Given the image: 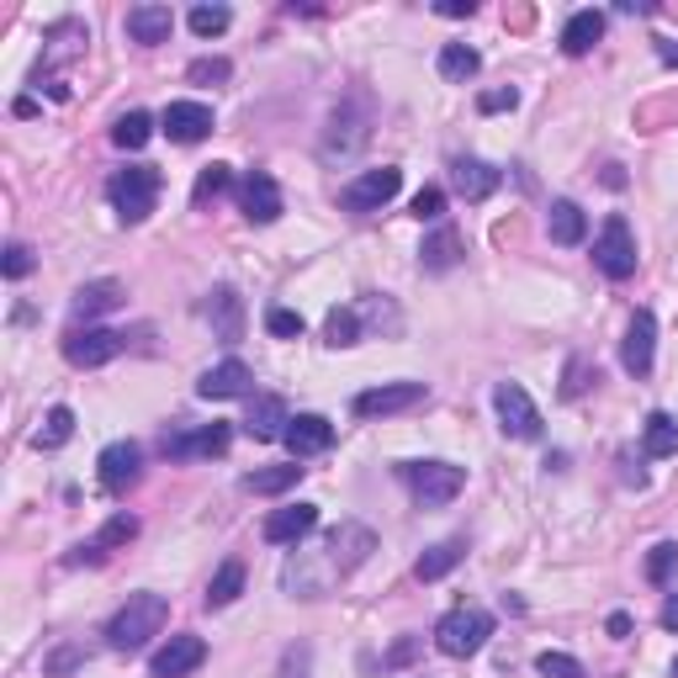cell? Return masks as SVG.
<instances>
[{
	"label": "cell",
	"instance_id": "1",
	"mask_svg": "<svg viewBox=\"0 0 678 678\" xmlns=\"http://www.w3.org/2000/svg\"><path fill=\"white\" fill-rule=\"evenodd\" d=\"M165 620H170L165 594H127V605L106 626V647L112 653H138V647H148L165 630Z\"/></svg>",
	"mask_w": 678,
	"mask_h": 678
},
{
	"label": "cell",
	"instance_id": "2",
	"mask_svg": "<svg viewBox=\"0 0 678 678\" xmlns=\"http://www.w3.org/2000/svg\"><path fill=\"white\" fill-rule=\"evenodd\" d=\"M366 144H371V106H366V101H339L329 127H323V138H318V154H323L329 165H345V160H356Z\"/></svg>",
	"mask_w": 678,
	"mask_h": 678
},
{
	"label": "cell",
	"instance_id": "3",
	"mask_svg": "<svg viewBox=\"0 0 678 678\" xmlns=\"http://www.w3.org/2000/svg\"><path fill=\"white\" fill-rule=\"evenodd\" d=\"M160 170L154 165H127L117 170L112 181H106V196H112V207H117L122 223H144L154 213V202H160Z\"/></svg>",
	"mask_w": 678,
	"mask_h": 678
},
{
	"label": "cell",
	"instance_id": "4",
	"mask_svg": "<svg viewBox=\"0 0 678 678\" xmlns=\"http://www.w3.org/2000/svg\"><path fill=\"white\" fill-rule=\"evenodd\" d=\"M487 636H493V615L483 605H456L435 626V647L445 657H472V653H483Z\"/></svg>",
	"mask_w": 678,
	"mask_h": 678
},
{
	"label": "cell",
	"instance_id": "5",
	"mask_svg": "<svg viewBox=\"0 0 678 678\" xmlns=\"http://www.w3.org/2000/svg\"><path fill=\"white\" fill-rule=\"evenodd\" d=\"M398 472H403V483L413 487V499L424 508H445L466 487V472L451 466V461H403Z\"/></svg>",
	"mask_w": 678,
	"mask_h": 678
},
{
	"label": "cell",
	"instance_id": "6",
	"mask_svg": "<svg viewBox=\"0 0 678 678\" xmlns=\"http://www.w3.org/2000/svg\"><path fill=\"white\" fill-rule=\"evenodd\" d=\"M398 192H403V170H392V165L361 170L356 181H345V186H339V207H345V213H356V218H366V213H382Z\"/></svg>",
	"mask_w": 678,
	"mask_h": 678
},
{
	"label": "cell",
	"instance_id": "7",
	"mask_svg": "<svg viewBox=\"0 0 678 678\" xmlns=\"http://www.w3.org/2000/svg\"><path fill=\"white\" fill-rule=\"evenodd\" d=\"M594 266L605 270L609 281L636 276V234H630V223L620 218V213L605 218V228H599V239H594Z\"/></svg>",
	"mask_w": 678,
	"mask_h": 678
},
{
	"label": "cell",
	"instance_id": "8",
	"mask_svg": "<svg viewBox=\"0 0 678 678\" xmlns=\"http://www.w3.org/2000/svg\"><path fill=\"white\" fill-rule=\"evenodd\" d=\"M122 345H127V335H117V329H96V323H85V329H70L64 335V361L80 366V371H96V366L117 361Z\"/></svg>",
	"mask_w": 678,
	"mask_h": 678
},
{
	"label": "cell",
	"instance_id": "9",
	"mask_svg": "<svg viewBox=\"0 0 678 678\" xmlns=\"http://www.w3.org/2000/svg\"><path fill=\"white\" fill-rule=\"evenodd\" d=\"M228 440H234V424H223V419H213V424H196V430H175V435H165V451L170 461H213L228 451Z\"/></svg>",
	"mask_w": 678,
	"mask_h": 678
},
{
	"label": "cell",
	"instance_id": "10",
	"mask_svg": "<svg viewBox=\"0 0 678 678\" xmlns=\"http://www.w3.org/2000/svg\"><path fill=\"white\" fill-rule=\"evenodd\" d=\"M493 409H499V419H504L508 440H535L541 435V409L531 403V392L520 388V382H499V388H493Z\"/></svg>",
	"mask_w": 678,
	"mask_h": 678
},
{
	"label": "cell",
	"instance_id": "11",
	"mask_svg": "<svg viewBox=\"0 0 678 678\" xmlns=\"http://www.w3.org/2000/svg\"><path fill=\"white\" fill-rule=\"evenodd\" d=\"M323 552H329V567H335L339 578H345V573H356V567H361V562L377 552V535L366 531V525H356V520H345L339 531H329Z\"/></svg>",
	"mask_w": 678,
	"mask_h": 678
},
{
	"label": "cell",
	"instance_id": "12",
	"mask_svg": "<svg viewBox=\"0 0 678 678\" xmlns=\"http://www.w3.org/2000/svg\"><path fill=\"white\" fill-rule=\"evenodd\" d=\"M207 662V641L202 636H170L160 653L148 657V678H186Z\"/></svg>",
	"mask_w": 678,
	"mask_h": 678
},
{
	"label": "cell",
	"instance_id": "13",
	"mask_svg": "<svg viewBox=\"0 0 678 678\" xmlns=\"http://www.w3.org/2000/svg\"><path fill=\"white\" fill-rule=\"evenodd\" d=\"M138 466H144V451L133 440H112L96 456V477L106 493H127V487L138 483Z\"/></svg>",
	"mask_w": 678,
	"mask_h": 678
},
{
	"label": "cell",
	"instance_id": "14",
	"mask_svg": "<svg viewBox=\"0 0 678 678\" xmlns=\"http://www.w3.org/2000/svg\"><path fill=\"white\" fill-rule=\"evenodd\" d=\"M424 403V382H382V388H366L356 398V413L361 419H388V413L419 409Z\"/></svg>",
	"mask_w": 678,
	"mask_h": 678
},
{
	"label": "cell",
	"instance_id": "15",
	"mask_svg": "<svg viewBox=\"0 0 678 678\" xmlns=\"http://www.w3.org/2000/svg\"><path fill=\"white\" fill-rule=\"evenodd\" d=\"M160 122H165L170 144H202L213 133V106L207 101H170Z\"/></svg>",
	"mask_w": 678,
	"mask_h": 678
},
{
	"label": "cell",
	"instance_id": "16",
	"mask_svg": "<svg viewBox=\"0 0 678 678\" xmlns=\"http://www.w3.org/2000/svg\"><path fill=\"white\" fill-rule=\"evenodd\" d=\"M318 531V504H287V508H270L260 535H266L270 546H297L302 535Z\"/></svg>",
	"mask_w": 678,
	"mask_h": 678
},
{
	"label": "cell",
	"instance_id": "17",
	"mask_svg": "<svg viewBox=\"0 0 678 678\" xmlns=\"http://www.w3.org/2000/svg\"><path fill=\"white\" fill-rule=\"evenodd\" d=\"M653 350H657V318L647 308H636L626 329V345H620V366H626L630 377H647L653 371Z\"/></svg>",
	"mask_w": 678,
	"mask_h": 678
},
{
	"label": "cell",
	"instance_id": "18",
	"mask_svg": "<svg viewBox=\"0 0 678 678\" xmlns=\"http://www.w3.org/2000/svg\"><path fill=\"white\" fill-rule=\"evenodd\" d=\"M329 445H335V424H329L323 413H291V424H287L291 461H308V456H318V451H329Z\"/></svg>",
	"mask_w": 678,
	"mask_h": 678
},
{
	"label": "cell",
	"instance_id": "19",
	"mask_svg": "<svg viewBox=\"0 0 678 678\" xmlns=\"http://www.w3.org/2000/svg\"><path fill=\"white\" fill-rule=\"evenodd\" d=\"M287 424H291L287 398H276V392H260V398H249V413H244V435H255V440H287Z\"/></svg>",
	"mask_w": 678,
	"mask_h": 678
},
{
	"label": "cell",
	"instance_id": "20",
	"mask_svg": "<svg viewBox=\"0 0 678 678\" xmlns=\"http://www.w3.org/2000/svg\"><path fill=\"white\" fill-rule=\"evenodd\" d=\"M239 202H244V218H249V223H260V228L281 218V186L270 181L266 170H249V181H244Z\"/></svg>",
	"mask_w": 678,
	"mask_h": 678
},
{
	"label": "cell",
	"instance_id": "21",
	"mask_svg": "<svg viewBox=\"0 0 678 678\" xmlns=\"http://www.w3.org/2000/svg\"><path fill=\"white\" fill-rule=\"evenodd\" d=\"M249 366L244 361H218L202 371V382H196V392L207 398V403H223V398H249Z\"/></svg>",
	"mask_w": 678,
	"mask_h": 678
},
{
	"label": "cell",
	"instance_id": "22",
	"mask_svg": "<svg viewBox=\"0 0 678 678\" xmlns=\"http://www.w3.org/2000/svg\"><path fill=\"white\" fill-rule=\"evenodd\" d=\"M207 323H213V335L223 345H234L244 339V297L234 287H213L207 291Z\"/></svg>",
	"mask_w": 678,
	"mask_h": 678
},
{
	"label": "cell",
	"instance_id": "23",
	"mask_svg": "<svg viewBox=\"0 0 678 678\" xmlns=\"http://www.w3.org/2000/svg\"><path fill=\"white\" fill-rule=\"evenodd\" d=\"M170 32H175V11H170V6L144 0V6H133V11H127V38H133V43H144V49L170 43Z\"/></svg>",
	"mask_w": 678,
	"mask_h": 678
},
{
	"label": "cell",
	"instance_id": "24",
	"mask_svg": "<svg viewBox=\"0 0 678 678\" xmlns=\"http://www.w3.org/2000/svg\"><path fill=\"white\" fill-rule=\"evenodd\" d=\"M499 170L487 165V160H456L451 165V186H456V196L461 202H487V196L499 192Z\"/></svg>",
	"mask_w": 678,
	"mask_h": 678
},
{
	"label": "cell",
	"instance_id": "25",
	"mask_svg": "<svg viewBox=\"0 0 678 678\" xmlns=\"http://www.w3.org/2000/svg\"><path fill=\"white\" fill-rule=\"evenodd\" d=\"M419 266L430 270V276H445V270L461 266V234L451 228V223H440L435 234L419 244Z\"/></svg>",
	"mask_w": 678,
	"mask_h": 678
},
{
	"label": "cell",
	"instance_id": "26",
	"mask_svg": "<svg viewBox=\"0 0 678 678\" xmlns=\"http://www.w3.org/2000/svg\"><path fill=\"white\" fill-rule=\"evenodd\" d=\"M599 38H605V11H573V17H567V27H562V53L583 59V53L594 49Z\"/></svg>",
	"mask_w": 678,
	"mask_h": 678
},
{
	"label": "cell",
	"instance_id": "27",
	"mask_svg": "<svg viewBox=\"0 0 678 678\" xmlns=\"http://www.w3.org/2000/svg\"><path fill=\"white\" fill-rule=\"evenodd\" d=\"M112 308H122V281H85L74 291V318H85V323L112 314Z\"/></svg>",
	"mask_w": 678,
	"mask_h": 678
},
{
	"label": "cell",
	"instance_id": "28",
	"mask_svg": "<svg viewBox=\"0 0 678 678\" xmlns=\"http://www.w3.org/2000/svg\"><path fill=\"white\" fill-rule=\"evenodd\" d=\"M302 472H308V466H297V461H291V466H260V472H244V493H260V499H276V493H287V487H297L302 483Z\"/></svg>",
	"mask_w": 678,
	"mask_h": 678
},
{
	"label": "cell",
	"instance_id": "29",
	"mask_svg": "<svg viewBox=\"0 0 678 678\" xmlns=\"http://www.w3.org/2000/svg\"><path fill=\"white\" fill-rule=\"evenodd\" d=\"M546 228H552V244L573 249V244H583V234H588V218H583L578 202H552V218H546Z\"/></svg>",
	"mask_w": 678,
	"mask_h": 678
},
{
	"label": "cell",
	"instance_id": "30",
	"mask_svg": "<svg viewBox=\"0 0 678 678\" xmlns=\"http://www.w3.org/2000/svg\"><path fill=\"white\" fill-rule=\"evenodd\" d=\"M461 557H466V546H461V541H440V546H430V552L419 557L413 573H419V583H440L445 573H456Z\"/></svg>",
	"mask_w": 678,
	"mask_h": 678
},
{
	"label": "cell",
	"instance_id": "31",
	"mask_svg": "<svg viewBox=\"0 0 678 678\" xmlns=\"http://www.w3.org/2000/svg\"><path fill=\"white\" fill-rule=\"evenodd\" d=\"M641 451H647V456H674L678 451V419L674 413H647V424H641Z\"/></svg>",
	"mask_w": 678,
	"mask_h": 678
},
{
	"label": "cell",
	"instance_id": "32",
	"mask_svg": "<svg viewBox=\"0 0 678 678\" xmlns=\"http://www.w3.org/2000/svg\"><path fill=\"white\" fill-rule=\"evenodd\" d=\"M244 594V562H223L218 573H213V583H207V609H228L234 599Z\"/></svg>",
	"mask_w": 678,
	"mask_h": 678
},
{
	"label": "cell",
	"instance_id": "33",
	"mask_svg": "<svg viewBox=\"0 0 678 678\" xmlns=\"http://www.w3.org/2000/svg\"><path fill=\"white\" fill-rule=\"evenodd\" d=\"M356 339H361V314L356 308H329V318H323V345L350 350Z\"/></svg>",
	"mask_w": 678,
	"mask_h": 678
},
{
	"label": "cell",
	"instance_id": "34",
	"mask_svg": "<svg viewBox=\"0 0 678 678\" xmlns=\"http://www.w3.org/2000/svg\"><path fill=\"white\" fill-rule=\"evenodd\" d=\"M477 70H483L477 49H466V43H445V49H440V74H445V80L466 85V80H472Z\"/></svg>",
	"mask_w": 678,
	"mask_h": 678
},
{
	"label": "cell",
	"instance_id": "35",
	"mask_svg": "<svg viewBox=\"0 0 678 678\" xmlns=\"http://www.w3.org/2000/svg\"><path fill=\"white\" fill-rule=\"evenodd\" d=\"M70 435H74V413L64 409V403H59V409H49V419L38 424V435H32V445H38V451H59V445H64Z\"/></svg>",
	"mask_w": 678,
	"mask_h": 678
},
{
	"label": "cell",
	"instance_id": "36",
	"mask_svg": "<svg viewBox=\"0 0 678 678\" xmlns=\"http://www.w3.org/2000/svg\"><path fill=\"white\" fill-rule=\"evenodd\" d=\"M154 138V117L148 112H122L117 127H112V144L117 148H144Z\"/></svg>",
	"mask_w": 678,
	"mask_h": 678
},
{
	"label": "cell",
	"instance_id": "37",
	"mask_svg": "<svg viewBox=\"0 0 678 678\" xmlns=\"http://www.w3.org/2000/svg\"><path fill=\"white\" fill-rule=\"evenodd\" d=\"M647 583H657V588L678 583V541H662L647 552Z\"/></svg>",
	"mask_w": 678,
	"mask_h": 678
},
{
	"label": "cell",
	"instance_id": "38",
	"mask_svg": "<svg viewBox=\"0 0 678 678\" xmlns=\"http://www.w3.org/2000/svg\"><path fill=\"white\" fill-rule=\"evenodd\" d=\"M599 382V371H594V361H583V356H573V361L562 366V398L573 403V398H583V392Z\"/></svg>",
	"mask_w": 678,
	"mask_h": 678
},
{
	"label": "cell",
	"instance_id": "39",
	"mask_svg": "<svg viewBox=\"0 0 678 678\" xmlns=\"http://www.w3.org/2000/svg\"><path fill=\"white\" fill-rule=\"evenodd\" d=\"M228 186H234V170H228V165H207L202 175H196L192 202H196V207H207V202H213V196H223Z\"/></svg>",
	"mask_w": 678,
	"mask_h": 678
},
{
	"label": "cell",
	"instance_id": "40",
	"mask_svg": "<svg viewBox=\"0 0 678 678\" xmlns=\"http://www.w3.org/2000/svg\"><path fill=\"white\" fill-rule=\"evenodd\" d=\"M192 32L196 38H218V32H228V22H234V11L228 6H192Z\"/></svg>",
	"mask_w": 678,
	"mask_h": 678
},
{
	"label": "cell",
	"instance_id": "41",
	"mask_svg": "<svg viewBox=\"0 0 678 678\" xmlns=\"http://www.w3.org/2000/svg\"><path fill=\"white\" fill-rule=\"evenodd\" d=\"M133 535H138V520H133V514H112V520L101 525L96 546H101V552H106V557H112V546H127Z\"/></svg>",
	"mask_w": 678,
	"mask_h": 678
},
{
	"label": "cell",
	"instance_id": "42",
	"mask_svg": "<svg viewBox=\"0 0 678 678\" xmlns=\"http://www.w3.org/2000/svg\"><path fill=\"white\" fill-rule=\"evenodd\" d=\"M535 674L541 678H588L578 657H567V653H541L535 657Z\"/></svg>",
	"mask_w": 678,
	"mask_h": 678
},
{
	"label": "cell",
	"instance_id": "43",
	"mask_svg": "<svg viewBox=\"0 0 678 678\" xmlns=\"http://www.w3.org/2000/svg\"><path fill=\"white\" fill-rule=\"evenodd\" d=\"M0 270H6V281H22V276H32V270H38V255H32L27 244H6V260H0Z\"/></svg>",
	"mask_w": 678,
	"mask_h": 678
},
{
	"label": "cell",
	"instance_id": "44",
	"mask_svg": "<svg viewBox=\"0 0 678 678\" xmlns=\"http://www.w3.org/2000/svg\"><path fill=\"white\" fill-rule=\"evenodd\" d=\"M228 74H234L228 59H196L192 70H186V80H192V85H223Z\"/></svg>",
	"mask_w": 678,
	"mask_h": 678
},
{
	"label": "cell",
	"instance_id": "45",
	"mask_svg": "<svg viewBox=\"0 0 678 678\" xmlns=\"http://www.w3.org/2000/svg\"><path fill=\"white\" fill-rule=\"evenodd\" d=\"M409 213H413L419 223H435L440 213H445V192H440V186H424V192H419V196L409 202Z\"/></svg>",
	"mask_w": 678,
	"mask_h": 678
},
{
	"label": "cell",
	"instance_id": "46",
	"mask_svg": "<svg viewBox=\"0 0 678 678\" xmlns=\"http://www.w3.org/2000/svg\"><path fill=\"white\" fill-rule=\"evenodd\" d=\"M308 674H314V647L297 641V647L281 653V678H308Z\"/></svg>",
	"mask_w": 678,
	"mask_h": 678
},
{
	"label": "cell",
	"instance_id": "47",
	"mask_svg": "<svg viewBox=\"0 0 678 678\" xmlns=\"http://www.w3.org/2000/svg\"><path fill=\"white\" fill-rule=\"evenodd\" d=\"M266 329L276 339H302V314H291V308H270V314H266Z\"/></svg>",
	"mask_w": 678,
	"mask_h": 678
},
{
	"label": "cell",
	"instance_id": "48",
	"mask_svg": "<svg viewBox=\"0 0 678 678\" xmlns=\"http://www.w3.org/2000/svg\"><path fill=\"white\" fill-rule=\"evenodd\" d=\"M514 106H520V91H514V85H499V91H483V96H477V112H487V117H493V112H514Z\"/></svg>",
	"mask_w": 678,
	"mask_h": 678
},
{
	"label": "cell",
	"instance_id": "49",
	"mask_svg": "<svg viewBox=\"0 0 678 678\" xmlns=\"http://www.w3.org/2000/svg\"><path fill=\"white\" fill-rule=\"evenodd\" d=\"M419 647H424L419 636H403V641H392V653L382 657V668H409L413 657H419Z\"/></svg>",
	"mask_w": 678,
	"mask_h": 678
},
{
	"label": "cell",
	"instance_id": "50",
	"mask_svg": "<svg viewBox=\"0 0 678 678\" xmlns=\"http://www.w3.org/2000/svg\"><path fill=\"white\" fill-rule=\"evenodd\" d=\"M64 562H70V567H101V562H106V552H101L96 541H80V546H74Z\"/></svg>",
	"mask_w": 678,
	"mask_h": 678
},
{
	"label": "cell",
	"instance_id": "51",
	"mask_svg": "<svg viewBox=\"0 0 678 678\" xmlns=\"http://www.w3.org/2000/svg\"><path fill=\"white\" fill-rule=\"evenodd\" d=\"M435 11H440V17H472L477 6H472V0H440Z\"/></svg>",
	"mask_w": 678,
	"mask_h": 678
},
{
	"label": "cell",
	"instance_id": "52",
	"mask_svg": "<svg viewBox=\"0 0 678 678\" xmlns=\"http://www.w3.org/2000/svg\"><path fill=\"white\" fill-rule=\"evenodd\" d=\"M657 620H662V630H678V594H668V605H662Z\"/></svg>",
	"mask_w": 678,
	"mask_h": 678
},
{
	"label": "cell",
	"instance_id": "53",
	"mask_svg": "<svg viewBox=\"0 0 678 678\" xmlns=\"http://www.w3.org/2000/svg\"><path fill=\"white\" fill-rule=\"evenodd\" d=\"M620 11H626V17H653L657 6L653 0H620Z\"/></svg>",
	"mask_w": 678,
	"mask_h": 678
},
{
	"label": "cell",
	"instance_id": "54",
	"mask_svg": "<svg viewBox=\"0 0 678 678\" xmlns=\"http://www.w3.org/2000/svg\"><path fill=\"white\" fill-rule=\"evenodd\" d=\"M609 636H630V615H609Z\"/></svg>",
	"mask_w": 678,
	"mask_h": 678
},
{
	"label": "cell",
	"instance_id": "55",
	"mask_svg": "<svg viewBox=\"0 0 678 678\" xmlns=\"http://www.w3.org/2000/svg\"><path fill=\"white\" fill-rule=\"evenodd\" d=\"M657 53H662V64H678V43H668V38H657Z\"/></svg>",
	"mask_w": 678,
	"mask_h": 678
},
{
	"label": "cell",
	"instance_id": "56",
	"mask_svg": "<svg viewBox=\"0 0 678 678\" xmlns=\"http://www.w3.org/2000/svg\"><path fill=\"white\" fill-rule=\"evenodd\" d=\"M674 678H678V657H674Z\"/></svg>",
	"mask_w": 678,
	"mask_h": 678
}]
</instances>
